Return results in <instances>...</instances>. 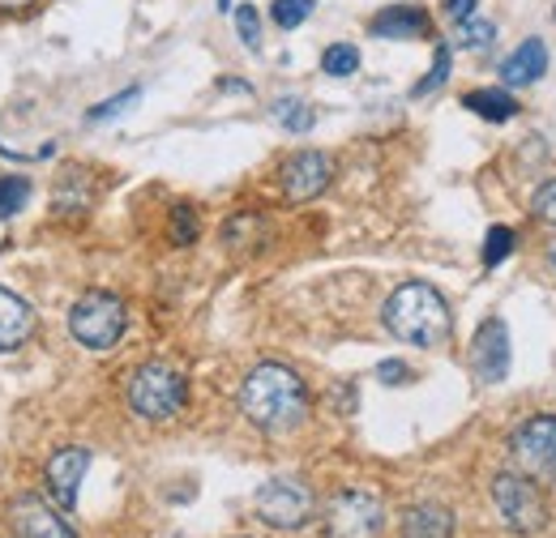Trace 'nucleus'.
<instances>
[{
	"instance_id": "1",
	"label": "nucleus",
	"mask_w": 556,
	"mask_h": 538,
	"mask_svg": "<svg viewBox=\"0 0 556 538\" xmlns=\"http://www.w3.org/2000/svg\"><path fill=\"white\" fill-rule=\"evenodd\" d=\"M240 410L253 427L282 436V432H295L308 419V389L291 368L262 363V368L249 372V381L240 389Z\"/></svg>"
},
{
	"instance_id": "2",
	"label": "nucleus",
	"mask_w": 556,
	"mask_h": 538,
	"mask_svg": "<svg viewBox=\"0 0 556 538\" xmlns=\"http://www.w3.org/2000/svg\"><path fill=\"white\" fill-rule=\"evenodd\" d=\"M386 330L399 342H412V346H441L454 330V317H450V304L441 299L437 286L403 282L386 299Z\"/></svg>"
},
{
	"instance_id": "3",
	"label": "nucleus",
	"mask_w": 556,
	"mask_h": 538,
	"mask_svg": "<svg viewBox=\"0 0 556 538\" xmlns=\"http://www.w3.org/2000/svg\"><path fill=\"white\" fill-rule=\"evenodd\" d=\"M185 398H189L185 376L172 363H159V359L141 363L134 372V381H129V406L138 410L141 419H154V423L176 419L185 410Z\"/></svg>"
},
{
	"instance_id": "4",
	"label": "nucleus",
	"mask_w": 556,
	"mask_h": 538,
	"mask_svg": "<svg viewBox=\"0 0 556 538\" xmlns=\"http://www.w3.org/2000/svg\"><path fill=\"white\" fill-rule=\"evenodd\" d=\"M70 334L90 350H112L125 334V304L108 291H86L70 308Z\"/></svg>"
},
{
	"instance_id": "5",
	"label": "nucleus",
	"mask_w": 556,
	"mask_h": 538,
	"mask_svg": "<svg viewBox=\"0 0 556 538\" xmlns=\"http://www.w3.org/2000/svg\"><path fill=\"white\" fill-rule=\"evenodd\" d=\"M492 500H496L501 522H505L514 535H540L544 522H548V504H544L540 487H535L531 478H522V474H514V471L496 474Z\"/></svg>"
},
{
	"instance_id": "6",
	"label": "nucleus",
	"mask_w": 556,
	"mask_h": 538,
	"mask_svg": "<svg viewBox=\"0 0 556 538\" xmlns=\"http://www.w3.org/2000/svg\"><path fill=\"white\" fill-rule=\"evenodd\" d=\"M253 504H257V517L266 526H275V530H304L313 522V513H317L313 491L304 483H295V478H270L257 491Z\"/></svg>"
},
{
	"instance_id": "7",
	"label": "nucleus",
	"mask_w": 556,
	"mask_h": 538,
	"mask_svg": "<svg viewBox=\"0 0 556 538\" xmlns=\"http://www.w3.org/2000/svg\"><path fill=\"white\" fill-rule=\"evenodd\" d=\"M326 530L330 538H381L386 509L372 491H339L326 504Z\"/></svg>"
},
{
	"instance_id": "8",
	"label": "nucleus",
	"mask_w": 556,
	"mask_h": 538,
	"mask_svg": "<svg viewBox=\"0 0 556 538\" xmlns=\"http://www.w3.org/2000/svg\"><path fill=\"white\" fill-rule=\"evenodd\" d=\"M514 458H518V466L527 474L553 478L556 483V419L553 414L527 419V423L514 432Z\"/></svg>"
},
{
	"instance_id": "9",
	"label": "nucleus",
	"mask_w": 556,
	"mask_h": 538,
	"mask_svg": "<svg viewBox=\"0 0 556 538\" xmlns=\"http://www.w3.org/2000/svg\"><path fill=\"white\" fill-rule=\"evenodd\" d=\"M330 176H334V167L321 150H300L282 163V193H287V202L304 205L330 189Z\"/></svg>"
},
{
	"instance_id": "10",
	"label": "nucleus",
	"mask_w": 556,
	"mask_h": 538,
	"mask_svg": "<svg viewBox=\"0 0 556 538\" xmlns=\"http://www.w3.org/2000/svg\"><path fill=\"white\" fill-rule=\"evenodd\" d=\"M471 372L484 385L505 381V372H509V330H505L501 317H488L471 337Z\"/></svg>"
},
{
	"instance_id": "11",
	"label": "nucleus",
	"mask_w": 556,
	"mask_h": 538,
	"mask_svg": "<svg viewBox=\"0 0 556 538\" xmlns=\"http://www.w3.org/2000/svg\"><path fill=\"white\" fill-rule=\"evenodd\" d=\"M86 471H90V449H81V445H65L48 458V491L56 496V504L65 513L77 504V487H81Z\"/></svg>"
},
{
	"instance_id": "12",
	"label": "nucleus",
	"mask_w": 556,
	"mask_h": 538,
	"mask_svg": "<svg viewBox=\"0 0 556 538\" xmlns=\"http://www.w3.org/2000/svg\"><path fill=\"white\" fill-rule=\"evenodd\" d=\"M13 526L22 530V538H77L73 535V526L61 517V513H52L43 500H35V496H22L17 504H13Z\"/></svg>"
},
{
	"instance_id": "13",
	"label": "nucleus",
	"mask_w": 556,
	"mask_h": 538,
	"mask_svg": "<svg viewBox=\"0 0 556 538\" xmlns=\"http://www.w3.org/2000/svg\"><path fill=\"white\" fill-rule=\"evenodd\" d=\"M372 39H424L428 35V13L419 4H390L368 22Z\"/></svg>"
},
{
	"instance_id": "14",
	"label": "nucleus",
	"mask_w": 556,
	"mask_h": 538,
	"mask_svg": "<svg viewBox=\"0 0 556 538\" xmlns=\"http://www.w3.org/2000/svg\"><path fill=\"white\" fill-rule=\"evenodd\" d=\"M30 334H35V312H30V304H26L22 295H13V291L0 286V355L17 350Z\"/></svg>"
},
{
	"instance_id": "15",
	"label": "nucleus",
	"mask_w": 556,
	"mask_h": 538,
	"mask_svg": "<svg viewBox=\"0 0 556 538\" xmlns=\"http://www.w3.org/2000/svg\"><path fill=\"white\" fill-rule=\"evenodd\" d=\"M544 68H548V48H544V39H527L514 56H505L501 81H505V86H531V81L544 77Z\"/></svg>"
},
{
	"instance_id": "16",
	"label": "nucleus",
	"mask_w": 556,
	"mask_h": 538,
	"mask_svg": "<svg viewBox=\"0 0 556 538\" xmlns=\"http://www.w3.org/2000/svg\"><path fill=\"white\" fill-rule=\"evenodd\" d=\"M454 513L445 504H412L403 513V538H450Z\"/></svg>"
},
{
	"instance_id": "17",
	"label": "nucleus",
	"mask_w": 556,
	"mask_h": 538,
	"mask_svg": "<svg viewBox=\"0 0 556 538\" xmlns=\"http://www.w3.org/2000/svg\"><path fill=\"white\" fill-rule=\"evenodd\" d=\"M476 116H484V120H492V125H505V120H514L518 116V103H514V94H505V90H471L467 99H463Z\"/></svg>"
},
{
	"instance_id": "18",
	"label": "nucleus",
	"mask_w": 556,
	"mask_h": 538,
	"mask_svg": "<svg viewBox=\"0 0 556 538\" xmlns=\"http://www.w3.org/2000/svg\"><path fill=\"white\" fill-rule=\"evenodd\" d=\"M275 120L287 129V133H308V129H313V107H308L304 99L287 94V99H278L275 103Z\"/></svg>"
},
{
	"instance_id": "19",
	"label": "nucleus",
	"mask_w": 556,
	"mask_h": 538,
	"mask_svg": "<svg viewBox=\"0 0 556 538\" xmlns=\"http://www.w3.org/2000/svg\"><path fill=\"white\" fill-rule=\"evenodd\" d=\"M30 202V180L26 176H0V218L22 214Z\"/></svg>"
},
{
	"instance_id": "20",
	"label": "nucleus",
	"mask_w": 556,
	"mask_h": 538,
	"mask_svg": "<svg viewBox=\"0 0 556 538\" xmlns=\"http://www.w3.org/2000/svg\"><path fill=\"white\" fill-rule=\"evenodd\" d=\"M321 68H326L330 77H351V73L359 68V52H355L351 43H330V48L321 52Z\"/></svg>"
},
{
	"instance_id": "21",
	"label": "nucleus",
	"mask_w": 556,
	"mask_h": 538,
	"mask_svg": "<svg viewBox=\"0 0 556 538\" xmlns=\"http://www.w3.org/2000/svg\"><path fill=\"white\" fill-rule=\"evenodd\" d=\"M270 17H275V26H282V30H295L300 22L313 17V0H275L270 4Z\"/></svg>"
},
{
	"instance_id": "22",
	"label": "nucleus",
	"mask_w": 556,
	"mask_h": 538,
	"mask_svg": "<svg viewBox=\"0 0 556 538\" xmlns=\"http://www.w3.org/2000/svg\"><path fill=\"white\" fill-rule=\"evenodd\" d=\"M198 240V209L193 205H176L172 209V244H193Z\"/></svg>"
},
{
	"instance_id": "23",
	"label": "nucleus",
	"mask_w": 556,
	"mask_h": 538,
	"mask_svg": "<svg viewBox=\"0 0 556 538\" xmlns=\"http://www.w3.org/2000/svg\"><path fill=\"white\" fill-rule=\"evenodd\" d=\"M509 253H514V231H509V227H492L484 240V266L488 269L501 266Z\"/></svg>"
},
{
	"instance_id": "24",
	"label": "nucleus",
	"mask_w": 556,
	"mask_h": 538,
	"mask_svg": "<svg viewBox=\"0 0 556 538\" xmlns=\"http://www.w3.org/2000/svg\"><path fill=\"white\" fill-rule=\"evenodd\" d=\"M236 30H240L244 48H257V43H262V17H257L253 4H240V9H236Z\"/></svg>"
},
{
	"instance_id": "25",
	"label": "nucleus",
	"mask_w": 556,
	"mask_h": 538,
	"mask_svg": "<svg viewBox=\"0 0 556 538\" xmlns=\"http://www.w3.org/2000/svg\"><path fill=\"white\" fill-rule=\"evenodd\" d=\"M445 77H450V48H437V61H432V73L424 77L416 86V99H424V94H432L437 86H445Z\"/></svg>"
},
{
	"instance_id": "26",
	"label": "nucleus",
	"mask_w": 556,
	"mask_h": 538,
	"mask_svg": "<svg viewBox=\"0 0 556 538\" xmlns=\"http://www.w3.org/2000/svg\"><path fill=\"white\" fill-rule=\"evenodd\" d=\"M492 35H496V26L484 22V17H467V22H463V43H467V48H488Z\"/></svg>"
},
{
	"instance_id": "27",
	"label": "nucleus",
	"mask_w": 556,
	"mask_h": 538,
	"mask_svg": "<svg viewBox=\"0 0 556 538\" xmlns=\"http://www.w3.org/2000/svg\"><path fill=\"white\" fill-rule=\"evenodd\" d=\"M138 86H129V90H125V94H116V99H108V103H99V107H94V112H90V120H94V125H99V120H108V116H121V112H125V107H129V103H138Z\"/></svg>"
},
{
	"instance_id": "28",
	"label": "nucleus",
	"mask_w": 556,
	"mask_h": 538,
	"mask_svg": "<svg viewBox=\"0 0 556 538\" xmlns=\"http://www.w3.org/2000/svg\"><path fill=\"white\" fill-rule=\"evenodd\" d=\"M531 209H535V218H544V222L556 227V176L548 184H540V193L531 197Z\"/></svg>"
},
{
	"instance_id": "29",
	"label": "nucleus",
	"mask_w": 556,
	"mask_h": 538,
	"mask_svg": "<svg viewBox=\"0 0 556 538\" xmlns=\"http://www.w3.org/2000/svg\"><path fill=\"white\" fill-rule=\"evenodd\" d=\"M377 376H381L386 385H407V381H412V368H407L403 359H386V363L377 368Z\"/></svg>"
},
{
	"instance_id": "30",
	"label": "nucleus",
	"mask_w": 556,
	"mask_h": 538,
	"mask_svg": "<svg viewBox=\"0 0 556 538\" xmlns=\"http://www.w3.org/2000/svg\"><path fill=\"white\" fill-rule=\"evenodd\" d=\"M445 13L454 22H467V17H476V0H445Z\"/></svg>"
},
{
	"instance_id": "31",
	"label": "nucleus",
	"mask_w": 556,
	"mask_h": 538,
	"mask_svg": "<svg viewBox=\"0 0 556 538\" xmlns=\"http://www.w3.org/2000/svg\"><path fill=\"white\" fill-rule=\"evenodd\" d=\"M30 0H0V9H26Z\"/></svg>"
},
{
	"instance_id": "32",
	"label": "nucleus",
	"mask_w": 556,
	"mask_h": 538,
	"mask_svg": "<svg viewBox=\"0 0 556 538\" xmlns=\"http://www.w3.org/2000/svg\"><path fill=\"white\" fill-rule=\"evenodd\" d=\"M218 9H231V0H218Z\"/></svg>"
},
{
	"instance_id": "33",
	"label": "nucleus",
	"mask_w": 556,
	"mask_h": 538,
	"mask_svg": "<svg viewBox=\"0 0 556 538\" xmlns=\"http://www.w3.org/2000/svg\"><path fill=\"white\" fill-rule=\"evenodd\" d=\"M548 257H553V266H556V244H553V248H548Z\"/></svg>"
}]
</instances>
